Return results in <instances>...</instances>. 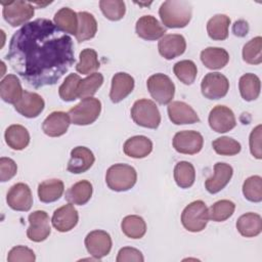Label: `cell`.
<instances>
[{
  "instance_id": "9c48e42d",
  "label": "cell",
  "mask_w": 262,
  "mask_h": 262,
  "mask_svg": "<svg viewBox=\"0 0 262 262\" xmlns=\"http://www.w3.org/2000/svg\"><path fill=\"white\" fill-rule=\"evenodd\" d=\"M229 90L228 79L218 72L208 73L202 80L201 91L203 96L215 100L224 97Z\"/></svg>"
},
{
  "instance_id": "ab89813d",
  "label": "cell",
  "mask_w": 262,
  "mask_h": 262,
  "mask_svg": "<svg viewBox=\"0 0 262 262\" xmlns=\"http://www.w3.org/2000/svg\"><path fill=\"white\" fill-rule=\"evenodd\" d=\"M173 72L180 82L185 85H190L194 82L196 78L198 69L192 60L184 59L174 64Z\"/></svg>"
},
{
  "instance_id": "e0dca14e",
  "label": "cell",
  "mask_w": 262,
  "mask_h": 262,
  "mask_svg": "<svg viewBox=\"0 0 262 262\" xmlns=\"http://www.w3.org/2000/svg\"><path fill=\"white\" fill-rule=\"evenodd\" d=\"M186 49L185 38L180 34H167L158 43L159 53L170 60L184 53Z\"/></svg>"
},
{
  "instance_id": "30bf717a",
  "label": "cell",
  "mask_w": 262,
  "mask_h": 262,
  "mask_svg": "<svg viewBox=\"0 0 262 262\" xmlns=\"http://www.w3.org/2000/svg\"><path fill=\"white\" fill-rule=\"evenodd\" d=\"M84 243L87 252L96 260L108 255L113 246L110 233L100 229L90 231L86 235Z\"/></svg>"
},
{
  "instance_id": "836d02e7",
  "label": "cell",
  "mask_w": 262,
  "mask_h": 262,
  "mask_svg": "<svg viewBox=\"0 0 262 262\" xmlns=\"http://www.w3.org/2000/svg\"><path fill=\"white\" fill-rule=\"evenodd\" d=\"M238 89L241 96L246 101H253L258 98L261 90V82L255 74H245L239 78Z\"/></svg>"
},
{
  "instance_id": "d6986e66",
  "label": "cell",
  "mask_w": 262,
  "mask_h": 262,
  "mask_svg": "<svg viewBox=\"0 0 262 262\" xmlns=\"http://www.w3.org/2000/svg\"><path fill=\"white\" fill-rule=\"evenodd\" d=\"M135 31L138 37L147 41H155L165 36L166 28L152 15H143L139 17L135 25Z\"/></svg>"
},
{
  "instance_id": "277c9868",
  "label": "cell",
  "mask_w": 262,
  "mask_h": 262,
  "mask_svg": "<svg viewBox=\"0 0 262 262\" xmlns=\"http://www.w3.org/2000/svg\"><path fill=\"white\" fill-rule=\"evenodd\" d=\"M131 118L138 126L157 129L161 123V114L156 103L146 98L136 100L131 107Z\"/></svg>"
},
{
  "instance_id": "7dc6e473",
  "label": "cell",
  "mask_w": 262,
  "mask_h": 262,
  "mask_svg": "<svg viewBox=\"0 0 262 262\" xmlns=\"http://www.w3.org/2000/svg\"><path fill=\"white\" fill-rule=\"evenodd\" d=\"M17 173V166L15 162L6 157L0 158V181L5 182L13 178Z\"/></svg>"
},
{
  "instance_id": "f6af8a7d",
  "label": "cell",
  "mask_w": 262,
  "mask_h": 262,
  "mask_svg": "<svg viewBox=\"0 0 262 262\" xmlns=\"http://www.w3.org/2000/svg\"><path fill=\"white\" fill-rule=\"evenodd\" d=\"M212 146L216 154L221 156H235L242 149L241 143L228 136H221L216 138L212 142Z\"/></svg>"
},
{
  "instance_id": "c3c4849f",
  "label": "cell",
  "mask_w": 262,
  "mask_h": 262,
  "mask_svg": "<svg viewBox=\"0 0 262 262\" xmlns=\"http://www.w3.org/2000/svg\"><path fill=\"white\" fill-rule=\"evenodd\" d=\"M261 133H262V126H256L250 134L249 138V145L250 151L253 157L258 160L262 159V151H261Z\"/></svg>"
},
{
  "instance_id": "bcb514c9",
  "label": "cell",
  "mask_w": 262,
  "mask_h": 262,
  "mask_svg": "<svg viewBox=\"0 0 262 262\" xmlns=\"http://www.w3.org/2000/svg\"><path fill=\"white\" fill-rule=\"evenodd\" d=\"M36 260L35 253L33 250L26 246H16L13 247L7 255L8 262H34Z\"/></svg>"
},
{
  "instance_id": "e575fe53",
  "label": "cell",
  "mask_w": 262,
  "mask_h": 262,
  "mask_svg": "<svg viewBox=\"0 0 262 262\" xmlns=\"http://www.w3.org/2000/svg\"><path fill=\"white\" fill-rule=\"evenodd\" d=\"M123 233L130 238L137 239L143 237L146 232V223L144 219L138 215H128L121 222Z\"/></svg>"
},
{
  "instance_id": "ac0fdd59",
  "label": "cell",
  "mask_w": 262,
  "mask_h": 262,
  "mask_svg": "<svg viewBox=\"0 0 262 262\" xmlns=\"http://www.w3.org/2000/svg\"><path fill=\"white\" fill-rule=\"evenodd\" d=\"M95 157L86 146H76L71 150V159L67 170L73 174H81L88 171L94 164Z\"/></svg>"
},
{
  "instance_id": "f907efd6",
  "label": "cell",
  "mask_w": 262,
  "mask_h": 262,
  "mask_svg": "<svg viewBox=\"0 0 262 262\" xmlns=\"http://www.w3.org/2000/svg\"><path fill=\"white\" fill-rule=\"evenodd\" d=\"M248 31H249V26H248V23L245 21V20H237L234 23L233 27H232V32L235 36H238V37H244L248 34Z\"/></svg>"
},
{
  "instance_id": "4316f807",
  "label": "cell",
  "mask_w": 262,
  "mask_h": 262,
  "mask_svg": "<svg viewBox=\"0 0 262 262\" xmlns=\"http://www.w3.org/2000/svg\"><path fill=\"white\" fill-rule=\"evenodd\" d=\"M201 60L209 70H220L229 61V54L224 48L207 47L201 52Z\"/></svg>"
},
{
  "instance_id": "8d00e7d4",
  "label": "cell",
  "mask_w": 262,
  "mask_h": 262,
  "mask_svg": "<svg viewBox=\"0 0 262 262\" xmlns=\"http://www.w3.org/2000/svg\"><path fill=\"white\" fill-rule=\"evenodd\" d=\"M80 61L76 64V71L82 75H91L100 67L97 52L92 48H85L80 52Z\"/></svg>"
},
{
  "instance_id": "8992f818",
  "label": "cell",
  "mask_w": 262,
  "mask_h": 262,
  "mask_svg": "<svg viewBox=\"0 0 262 262\" xmlns=\"http://www.w3.org/2000/svg\"><path fill=\"white\" fill-rule=\"evenodd\" d=\"M208 208L205 202L198 200L188 204L181 213V223L190 232H200L207 226Z\"/></svg>"
},
{
  "instance_id": "f1b7e54d",
  "label": "cell",
  "mask_w": 262,
  "mask_h": 262,
  "mask_svg": "<svg viewBox=\"0 0 262 262\" xmlns=\"http://www.w3.org/2000/svg\"><path fill=\"white\" fill-rule=\"evenodd\" d=\"M5 142L14 150H21L26 148L30 143V134L27 128L21 125H10L4 133Z\"/></svg>"
},
{
  "instance_id": "2e32d148",
  "label": "cell",
  "mask_w": 262,
  "mask_h": 262,
  "mask_svg": "<svg viewBox=\"0 0 262 262\" xmlns=\"http://www.w3.org/2000/svg\"><path fill=\"white\" fill-rule=\"evenodd\" d=\"M79 221V214L73 204L69 203L57 208L52 215V226L59 232L72 230Z\"/></svg>"
},
{
  "instance_id": "9a60e30c",
  "label": "cell",
  "mask_w": 262,
  "mask_h": 262,
  "mask_svg": "<svg viewBox=\"0 0 262 262\" xmlns=\"http://www.w3.org/2000/svg\"><path fill=\"white\" fill-rule=\"evenodd\" d=\"M13 105L18 114L26 118L33 119L37 118L43 112L45 101L38 93L24 90L20 99Z\"/></svg>"
},
{
  "instance_id": "b9f144b4",
  "label": "cell",
  "mask_w": 262,
  "mask_h": 262,
  "mask_svg": "<svg viewBox=\"0 0 262 262\" xmlns=\"http://www.w3.org/2000/svg\"><path fill=\"white\" fill-rule=\"evenodd\" d=\"M99 7L103 15L113 21L122 19L126 12V5L122 0H100Z\"/></svg>"
},
{
  "instance_id": "ffe728a7",
  "label": "cell",
  "mask_w": 262,
  "mask_h": 262,
  "mask_svg": "<svg viewBox=\"0 0 262 262\" xmlns=\"http://www.w3.org/2000/svg\"><path fill=\"white\" fill-rule=\"evenodd\" d=\"M170 121L175 125L193 124L200 122L196 112L184 101H171L167 106Z\"/></svg>"
},
{
  "instance_id": "681fc988",
  "label": "cell",
  "mask_w": 262,
  "mask_h": 262,
  "mask_svg": "<svg viewBox=\"0 0 262 262\" xmlns=\"http://www.w3.org/2000/svg\"><path fill=\"white\" fill-rule=\"evenodd\" d=\"M117 262H130V261H135V262H143L144 258L142 253L132 247H124L120 249L118 252V256L116 258Z\"/></svg>"
},
{
  "instance_id": "ba28073f",
  "label": "cell",
  "mask_w": 262,
  "mask_h": 262,
  "mask_svg": "<svg viewBox=\"0 0 262 262\" xmlns=\"http://www.w3.org/2000/svg\"><path fill=\"white\" fill-rule=\"evenodd\" d=\"M147 90L150 96L160 104H169L175 94V85L165 74L151 75L146 81Z\"/></svg>"
},
{
  "instance_id": "1f68e13d",
  "label": "cell",
  "mask_w": 262,
  "mask_h": 262,
  "mask_svg": "<svg viewBox=\"0 0 262 262\" xmlns=\"http://www.w3.org/2000/svg\"><path fill=\"white\" fill-rule=\"evenodd\" d=\"M97 32V21L93 14L87 11L78 12V30L76 39L78 42H84L94 38Z\"/></svg>"
},
{
  "instance_id": "f35d334b",
  "label": "cell",
  "mask_w": 262,
  "mask_h": 262,
  "mask_svg": "<svg viewBox=\"0 0 262 262\" xmlns=\"http://www.w3.org/2000/svg\"><path fill=\"white\" fill-rule=\"evenodd\" d=\"M235 210V204L229 200H220L214 203L209 209V219L215 222H222L232 216Z\"/></svg>"
},
{
  "instance_id": "7c38bea8",
  "label": "cell",
  "mask_w": 262,
  "mask_h": 262,
  "mask_svg": "<svg viewBox=\"0 0 262 262\" xmlns=\"http://www.w3.org/2000/svg\"><path fill=\"white\" fill-rule=\"evenodd\" d=\"M30 226L27 229V236L30 241L40 243L45 241L50 232V219L49 215L42 210H37L31 213L28 217Z\"/></svg>"
},
{
  "instance_id": "6da1fadb",
  "label": "cell",
  "mask_w": 262,
  "mask_h": 262,
  "mask_svg": "<svg viewBox=\"0 0 262 262\" xmlns=\"http://www.w3.org/2000/svg\"><path fill=\"white\" fill-rule=\"evenodd\" d=\"M6 58L30 86L54 85L76 62L73 39L52 20L29 21L11 37Z\"/></svg>"
},
{
  "instance_id": "8fae6325",
  "label": "cell",
  "mask_w": 262,
  "mask_h": 262,
  "mask_svg": "<svg viewBox=\"0 0 262 262\" xmlns=\"http://www.w3.org/2000/svg\"><path fill=\"white\" fill-rule=\"evenodd\" d=\"M172 143L174 149L180 154L195 155L202 150L204 138L198 131L183 130L174 135Z\"/></svg>"
},
{
  "instance_id": "7a4b0ae2",
  "label": "cell",
  "mask_w": 262,
  "mask_h": 262,
  "mask_svg": "<svg viewBox=\"0 0 262 262\" xmlns=\"http://www.w3.org/2000/svg\"><path fill=\"white\" fill-rule=\"evenodd\" d=\"M159 15L166 28H184L191 19L192 5L186 0H167L161 4Z\"/></svg>"
},
{
  "instance_id": "484cf974",
  "label": "cell",
  "mask_w": 262,
  "mask_h": 262,
  "mask_svg": "<svg viewBox=\"0 0 262 262\" xmlns=\"http://www.w3.org/2000/svg\"><path fill=\"white\" fill-rule=\"evenodd\" d=\"M235 226L243 236L254 237L262 231V218L257 213L249 212L238 217Z\"/></svg>"
},
{
  "instance_id": "d4e9b609",
  "label": "cell",
  "mask_w": 262,
  "mask_h": 262,
  "mask_svg": "<svg viewBox=\"0 0 262 262\" xmlns=\"http://www.w3.org/2000/svg\"><path fill=\"white\" fill-rule=\"evenodd\" d=\"M23 92L20 81L15 75L8 74L2 78L0 82V96L3 101L15 104L20 99Z\"/></svg>"
},
{
  "instance_id": "3957f363",
  "label": "cell",
  "mask_w": 262,
  "mask_h": 262,
  "mask_svg": "<svg viewBox=\"0 0 262 262\" xmlns=\"http://www.w3.org/2000/svg\"><path fill=\"white\" fill-rule=\"evenodd\" d=\"M136 181V170L127 164H115L105 174L106 185L114 191H127L135 185Z\"/></svg>"
},
{
  "instance_id": "5b68a950",
  "label": "cell",
  "mask_w": 262,
  "mask_h": 262,
  "mask_svg": "<svg viewBox=\"0 0 262 262\" xmlns=\"http://www.w3.org/2000/svg\"><path fill=\"white\" fill-rule=\"evenodd\" d=\"M101 112V102L94 97H87L81 99V101L70 108L69 116L71 123L79 126L90 125L94 123Z\"/></svg>"
},
{
  "instance_id": "5bb4252c",
  "label": "cell",
  "mask_w": 262,
  "mask_h": 262,
  "mask_svg": "<svg viewBox=\"0 0 262 262\" xmlns=\"http://www.w3.org/2000/svg\"><path fill=\"white\" fill-rule=\"evenodd\" d=\"M208 122L211 129L217 133H226L236 126L233 112L228 106L221 104H218L211 110Z\"/></svg>"
},
{
  "instance_id": "cb8c5ba5",
  "label": "cell",
  "mask_w": 262,
  "mask_h": 262,
  "mask_svg": "<svg viewBox=\"0 0 262 262\" xmlns=\"http://www.w3.org/2000/svg\"><path fill=\"white\" fill-rule=\"evenodd\" d=\"M123 150L125 155L130 158L143 159L151 152L152 142L149 138L143 135L132 136L125 141Z\"/></svg>"
},
{
  "instance_id": "4dcf8cb0",
  "label": "cell",
  "mask_w": 262,
  "mask_h": 262,
  "mask_svg": "<svg viewBox=\"0 0 262 262\" xmlns=\"http://www.w3.org/2000/svg\"><path fill=\"white\" fill-rule=\"evenodd\" d=\"M53 23L63 33L76 36L78 30V13L69 7H62L54 14Z\"/></svg>"
},
{
  "instance_id": "d590c367",
  "label": "cell",
  "mask_w": 262,
  "mask_h": 262,
  "mask_svg": "<svg viewBox=\"0 0 262 262\" xmlns=\"http://www.w3.org/2000/svg\"><path fill=\"white\" fill-rule=\"evenodd\" d=\"M174 180L180 188H189L195 180V170L191 163L178 162L174 167Z\"/></svg>"
},
{
  "instance_id": "ee69618b",
  "label": "cell",
  "mask_w": 262,
  "mask_h": 262,
  "mask_svg": "<svg viewBox=\"0 0 262 262\" xmlns=\"http://www.w3.org/2000/svg\"><path fill=\"white\" fill-rule=\"evenodd\" d=\"M81 78L78 74H70L58 88L59 97L63 101H74L78 98V85Z\"/></svg>"
},
{
  "instance_id": "83f0119b",
  "label": "cell",
  "mask_w": 262,
  "mask_h": 262,
  "mask_svg": "<svg viewBox=\"0 0 262 262\" xmlns=\"http://www.w3.org/2000/svg\"><path fill=\"white\" fill-rule=\"evenodd\" d=\"M93 187L90 181L81 180L73 184L66 192L64 199L73 204L78 206H83L89 202L92 196Z\"/></svg>"
},
{
  "instance_id": "4fadbf2b",
  "label": "cell",
  "mask_w": 262,
  "mask_h": 262,
  "mask_svg": "<svg viewBox=\"0 0 262 262\" xmlns=\"http://www.w3.org/2000/svg\"><path fill=\"white\" fill-rule=\"evenodd\" d=\"M6 202L9 208L14 211H30L33 205V195L30 186L23 182L13 184L6 194Z\"/></svg>"
},
{
  "instance_id": "7bdbcfd3",
  "label": "cell",
  "mask_w": 262,
  "mask_h": 262,
  "mask_svg": "<svg viewBox=\"0 0 262 262\" xmlns=\"http://www.w3.org/2000/svg\"><path fill=\"white\" fill-rule=\"evenodd\" d=\"M244 196L253 203L262 201V178L259 175L248 177L243 184Z\"/></svg>"
},
{
  "instance_id": "74e56055",
  "label": "cell",
  "mask_w": 262,
  "mask_h": 262,
  "mask_svg": "<svg viewBox=\"0 0 262 262\" xmlns=\"http://www.w3.org/2000/svg\"><path fill=\"white\" fill-rule=\"evenodd\" d=\"M103 83V76L100 73H93L81 79L78 85V98L92 97Z\"/></svg>"
},
{
  "instance_id": "7402d4cb",
  "label": "cell",
  "mask_w": 262,
  "mask_h": 262,
  "mask_svg": "<svg viewBox=\"0 0 262 262\" xmlns=\"http://www.w3.org/2000/svg\"><path fill=\"white\" fill-rule=\"evenodd\" d=\"M134 89V79L131 75L119 72L112 78L110 98L112 102L118 103L125 99Z\"/></svg>"
},
{
  "instance_id": "60d3db41",
  "label": "cell",
  "mask_w": 262,
  "mask_h": 262,
  "mask_svg": "<svg viewBox=\"0 0 262 262\" xmlns=\"http://www.w3.org/2000/svg\"><path fill=\"white\" fill-rule=\"evenodd\" d=\"M243 59L250 64L262 62V38L257 36L247 42L243 47Z\"/></svg>"
},
{
  "instance_id": "52a82bcc",
  "label": "cell",
  "mask_w": 262,
  "mask_h": 262,
  "mask_svg": "<svg viewBox=\"0 0 262 262\" xmlns=\"http://www.w3.org/2000/svg\"><path fill=\"white\" fill-rule=\"evenodd\" d=\"M0 4L3 6V18L11 27L26 25L34 16L35 13V7L33 3L29 1H1Z\"/></svg>"
},
{
  "instance_id": "d6a6232c",
  "label": "cell",
  "mask_w": 262,
  "mask_h": 262,
  "mask_svg": "<svg viewBox=\"0 0 262 262\" xmlns=\"http://www.w3.org/2000/svg\"><path fill=\"white\" fill-rule=\"evenodd\" d=\"M230 18L226 14H215L207 23V33L212 40L222 41L228 37Z\"/></svg>"
},
{
  "instance_id": "f546056e",
  "label": "cell",
  "mask_w": 262,
  "mask_h": 262,
  "mask_svg": "<svg viewBox=\"0 0 262 262\" xmlns=\"http://www.w3.org/2000/svg\"><path fill=\"white\" fill-rule=\"evenodd\" d=\"M64 191V184L60 179L44 180L38 185V196L42 203H53L60 199Z\"/></svg>"
},
{
  "instance_id": "603a6c76",
  "label": "cell",
  "mask_w": 262,
  "mask_h": 262,
  "mask_svg": "<svg viewBox=\"0 0 262 262\" xmlns=\"http://www.w3.org/2000/svg\"><path fill=\"white\" fill-rule=\"evenodd\" d=\"M71 124V119L69 114L64 112H52L43 121L42 130L50 137H59L63 135Z\"/></svg>"
},
{
  "instance_id": "44dd1931",
  "label": "cell",
  "mask_w": 262,
  "mask_h": 262,
  "mask_svg": "<svg viewBox=\"0 0 262 262\" xmlns=\"http://www.w3.org/2000/svg\"><path fill=\"white\" fill-rule=\"evenodd\" d=\"M233 169L229 164L218 162L214 165V174L205 181L208 192L214 194L222 190L230 181Z\"/></svg>"
}]
</instances>
